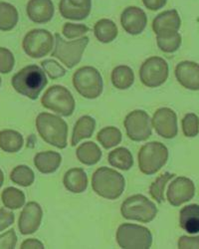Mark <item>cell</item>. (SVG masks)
I'll return each instance as SVG.
<instances>
[{
	"label": "cell",
	"mask_w": 199,
	"mask_h": 249,
	"mask_svg": "<svg viewBox=\"0 0 199 249\" xmlns=\"http://www.w3.org/2000/svg\"><path fill=\"white\" fill-rule=\"evenodd\" d=\"M45 72L37 65H29L12 78L11 84L16 92L31 100H36L47 85Z\"/></svg>",
	"instance_id": "cell-1"
},
{
	"label": "cell",
	"mask_w": 199,
	"mask_h": 249,
	"mask_svg": "<svg viewBox=\"0 0 199 249\" xmlns=\"http://www.w3.org/2000/svg\"><path fill=\"white\" fill-rule=\"evenodd\" d=\"M37 131L46 142L58 149L67 147L68 126L66 122L58 116L41 113L36 118Z\"/></svg>",
	"instance_id": "cell-2"
},
{
	"label": "cell",
	"mask_w": 199,
	"mask_h": 249,
	"mask_svg": "<svg viewBox=\"0 0 199 249\" xmlns=\"http://www.w3.org/2000/svg\"><path fill=\"white\" fill-rule=\"evenodd\" d=\"M123 28L131 35L141 34L148 24V18L145 11L141 8L131 6L126 8L121 16Z\"/></svg>",
	"instance_id": "cell-16"
},
{
	"label": "cell",
	"mask_w": 199,
	"mask_h": 249,
	"mask_svg": "<svg viewBox=\"0 0 199 249\" xmlns=\"http://www.w3.org/2000/svg\"><path fill=\"white\" fill-rule=\"evenodd\" d=\"M18 22V12L16 8L5 2H0V30L9 31Z\"/></svg>",
	"instance_id": "cell-30"
},
{
	"label": "cell",
	"mask_w": 199,
	"mask_h": 249,
	"mask_svg": "<svg viewBox=\"0 0 199 249\" xmlns=\"http://www.w3.org/2000/svg\"><path fill=\"white\" fill-rule=\"evenodd\" d=\"M21 249H42L44 248V245L41 241H39L35 238H31V239H27L25 240L22 244H21V247H20Z\"/></svg>",
	"instance_id": "cell-44"
},
{
	"label": "cell",
	"mask_w": 199,
	"mask_h": 249,
	"mask_svg": "<svg viewBox=\"0 0 199 249\" xmlns=\"http://www.w3.org/2000/svg\"><path fill=\"white\" fill-rule=\"evenodd\" d=\"M95 36L102 43H110L117 36V27L110 19H101L95 24Z\"/></svg>",
	"instance_id": "cell-26"
},
{
	"label": "cell",
	"mask_w": 199,
	"mask_h": 249,
	"mask_svg": "<svg viewBox=\"0 0 199 249\" xmlns=\"http://www.w3.org/2000/svg\"><path fill=\"white\" fill-rule=\"evenodd\" d=\"M0 85H1V78H0Z\"/></svg>",
	"instance_id": "cell-46"
},
{
	"label": "cell",
	"mask_w": 199,
	"mask_h": 249,
	"mask_svg": "<svg viewBox=\"0 0 199 249\" xmlns=\"http://www.w3.org/2000/svg\"><path fill=\"white\" fill-rule=\"evenodd\" d=\"M23 137L16 131L0 132V148L7 153H17L23 146Z\"/></svg>",
	"instance_id": "cell-29"
},
{
	"label": "cell",
	"mask_w": 199,
	"mask_h": 249,
	"mask_svg": "<svg viewBox=\"0 0 199 249\" xmlns=\"http://www.w3.org/2000/svg\"><path fill=\"white\" fill-rule=\"evenodd\" d=\"M155 132L165 139H172L177 135V118L169 108L158 109L152 118Z\"/></svg>",
	"instance_id": "cell-13"
},
{
	"label": "cell",
	"mask_w": 199,
	"mask_h": 249,
	"mask_svg": "<svg viewBox=\"0 0 199 249\" xmlns=\"http://www.w3.org/2000/svg\"><path fill=\"white\" fill-rule=\"evenodd\" d=\"M175 77L179 84L188 90H199V65L190 61H183L175 68Z\"/></svg>",
	"instance_id": "cell-17"
},
{
	"label": "cell",
	"mask_w": 199,
	"mask_h": 249,
	"mask_svg": "<svg viewBox=\"0 0 199 249\" xmlns=\"http://www.w3.org/2000/svg\"><path fill=\"white\" fill-rule=\"evenodd\" d=\"M178 248H199V236L197 237H188L182 236L178 240Z\"/></svg>",
	"instance_id": "cell-42"
},
{
	"label": "cell",
	"mask_w": 199,
	"mask_h": 249,
	"mask_svg": "<svg viewBox=\"0 0 199 249\" xmlns=\"http://www.w3.org/2000/svg\"><path fill=\"white\" fill-rule=\"evenodd\" d=\"M14 63L13 54L9 50L0 47V73H9L13 69Z\"/></svg>",
	"instance_id": "cell-38"
},
{
	"label": "cell",
	"mask_w": 199,
	"mask_h": 249,
	"mask_svg": "<svg viewBox=\"0 0 199 249\" xmlns=\"http://www.w3.org/2000/svg\"><path fill=\"white\" fill-rule=\"evenodd\" d=\"M181 227L188 233L199 232V205L190 204L184 206L179 214Z\"/></svg>",
	"instance_id": "cell-23"
},
{
	"label": "cell",
	"mask_w": 199,
	"mask_h": 249,
	"mask_svg": "<svg viewBox=\"0 0 199 249\" xmlns=\"http://www.w3.org/2000/svg\"><path fill=\"white\" fill-rule=\"evenodd\" d=\"M89 27L83 24H74V23H66L62 29V33L65 37L69 39H74L81 35L89 32Z\"/></svg>",
	"instance_id": "cell-39"
},
{
	"label": "cell",
	"mask_w": 199,
	"mask_h": 249,
	"mask_svg": "<svg viewBox=\"0 0 199 249\" xmlns=\"http://www.w3.org/2000/svg\"><path fill=\"white\" fill-rule=\"evenodd\" d=\"M14 222V214L4 209L0 210V231L10 226Z\"/></svg>",
	"instance_id": "cell-41"
},
{
	"label": "cell",
	"mask_w": 199,
	"mask_h": 249,
	"mask_svg": "<svg viewBox=\"0 0 199 249\" xmlns=\"http://www.w3.org/2000/svg\"><path fill=\"white\" fill-rule=\"evenodd\" d=\"M73 85L84 98L96 99L103 92V78L96 68L86 66L75 72Z\"/></svg>",
	"instance_id": "cell-6"
},
{
	"label": "cell",
	"mask_w": 199,
	"mask_h": 249,
	"mask_svg": "<svg viewBox=\"0 0 199 249\" xmlns=\"http://www.w3.org/2000/svg\"><path fill=\"white\" fill-rule=\"evenodd\" d=\"M3 180H4L3 173H2V171H1V170H0V188H1V185L3 184Z\"/></svg>",
	"instance_id": "cell-45"
},
{
	"label": "cell",
	"mask_w": 199,
	"mask_h": 249,
	"mask_svg": "<svg viewBox=\"0 0 199 249\" xmlns=\"http://www.w3.org/2000/svg\"><path fill=\"white\" fill-rule=\"evenodd\" d=\"M168 151L164 143L149 142L138 153V167L145 175H153L166 163Z\"/></svg>",
	"instance_id": "cell-5"
},
{
	"label": "cell",
	"mask_w": 199,
	"mask_h": 249,
	"mask_svg": "<svg viewBox=\"0 0 199 249\" xmlns=\"http://www.w3.org/2000/svg\"><path fill=\"white\" fill-rule=\"evenodd\" d=\"M56 46L52 56L57 58L68 68H74L82 59V55L89 43V38L83 37L79 40L67 42L60 34H55Z\"/></svg>",
	"instance_id": "cell-8"
},
{
	"label": "cell",
	"mask_w": 199,
	"mask_h": 249,
	"mask_svg": "<svg viewBox=\"0 0 199 249\" xmlns=\"http://www.w3.org/2000/svg\"><path fill=\"white\" fill-rule=\"evenodd\" d=\"M92 0H61L59 10L66 19L83 20L91 12Z\"/></svg>",
	"instance_id": "cell-18"
},
{
	"label": "cell",
	"mask_w": 199,
	"mask_h": 249,
	"mask_svg": "<svg viewBox=\"0 0 199 249\" xmlns=\"http://www.w3.org/2000/svg\"><path fill=\"white\" fill-rule=\"evenodd\" d=\"M10 178L14 183L26 188L34 182L35 176L33 171L27 165H18L12 171Z\"/></svg>",
	"instance_id": "cell-34"
},
{
	"label": "cell",
	"mask_w": 199,
	"mask_h": 249,
	"mask_svg": "<svg viewBox=\"0 0 199 249\" xmlns=\"http://www.w3.org/2000/svg\"><path fill=\"white\" fill-rule=\"evenodd\" d=\"M41 65L44 71L49 75L51 79L61 78L66 74V70L54 60H51V59L45 60L42 62Z\"/></svg>",
	"instance_id": "cell-37"
},
{
	"label": "cell",
	"mask_w": 199,
	"mask_h": 249,
	"mask_svg": "<svg viewBox=\"0 0 199 249\" xmlns=\"http://www.w3.org/2000/svg\"><path fill=\"white\" fill-rule=\"evenodd\" d=\"M3 204L10 210H18L25 202L24 194L14 188H8L2 193Z\"/></svg>",
	"instance_id": "cell-33"
},
{
	"label": "cell",
	"mask_w": 199,
	"mask_h": 249,
	"mask_svg": "<svg viewBox=\"0 0 199 249\" xmlns=\"http://www.w3.org/2000/svg\"><path fill=\"white\" fill-rule=\"evenodd\" d=\"M43 217L41 206L37 202H29L24 207L19 217L18 227L22 234H32L39 228Z\"/></svg>",
	"instance_id": "cell-15"
},
{
	"label": "cell",
	"mask_w": 199,
	"mask_h": 249,
	"mask_svg": "<svg viewBox=\"0 0 199 249\" xmlns=\"http://www.w3.org/2000/svg\"><path fill=\"white\" fill-rule=\"evenodd\" d=\"M41 104L44 108L64 117L71 116L75 110V100L71 92L59 85L52 86L45 92Z\"/></svg>",
	"instance_id": "cell-9"
},
{
	"label": "cell",
	"mask_w": 199,
	"mask_h": 249,
	"mask_svg": "<svg viewBox=\"0 0 199 249\" xmlns=\"http://www.w3.org/2000/svg\"><path fill=\"white\" fill-rule=\"evenodd\" d=\"M96 128V121L90 116H83L75 124L73 130L71 144L73 147L77 146L82 140L91 138Z\"/></svg>",
	"instance_id": "cell-24"
},
{
	"label": "cell",
	"mask_w": 199,
	"mask_h": 249,
	"mask_svg": "<svg viewBox=\"0 0 199 249\" xmlns=\"http://www.w3.org/2000/svg\"><path fill=\"white\" fill-rule=\"evenodd\" d=\"M97 139L105 149L109 150L122 142V133L115 127H107L98 133Z\"/></svg>",
	"instance_id": "cell-31"
},
{
	"label": "cell",
	"mask_w": 199,
	"mask_h": 249,
	"mask_svg": "<svg viewBox=\"0 0 199 249\" xmlns=\"http://www.w3.org/2000/svg\"><path fill=\"white\" fill-rule=\"evenodd\" d=\"M108 160L112 167L122 171H129L133 164V155L126 148H117L111 152Z\"/></svg>",
	"instance_id": "cell-28"
},
{
	"label": "cell",
	"mask_w": 199,
	"mask_h": 249,
	"mask_svg": "<svg viewBox=\"0 0 199 249\" xmlns=\"http://www.w3.org/2000/svg\"><path fill=\"white\" fill-rule=\"evenodd\" d=\"M168 77V65L161 57L147 59L139 69V78L143 84L149 88L163 85Z\"/></svg>",
	"instance_id": "cell-10"
},
{
	"label": "cell",
	"mask_w": 199,
	"mask_h": 249,
	"mask_svg": "<svg viewBox=\"0 0 199 249\" xmlns=\"http://www.w3.org/2000/svg\"><path fill=\"white\" fill-rule=\"evenodd\" d=\"M134 82V75L133 70L125 65L116 67L112 72L113 85L119 90L129 89Z\"/></svg>",
	"instance_id": "cell-27"
},
{
	"label": "cell",
	"mask_w": 199,
	"mask_h": 249,
	"mask_svg": "<svg viewBox=\"0 0 199 249\" xmlns=\"http://www.w3.org/2000/svg\"><path fill=\"white\" fill-rule=\"evenodd\" d=\"M181 17L176 10H167L158 14L152 22V29L156 35H166L177 32L181 27Z\"/></svg>",
	"instance_id": "cell-19"
},
{
	"label": "cell",
	"mask_w": 199,
	"mask_h": 249,
	"mask_svg": "<svg viewBox=\"0 0 199 249\" xmlns=\"http://www.w3.org/2000/svg\"><path fill=\"white\" fill-rule=\"evenodd\" d=\"M53 35L45 29H34L26 34L23 39L25 53L35 59L42 58L49 54L53 48Z\"/></svg>",
	"instance_id": "cell-11"
},
{
	"label": "cell",
	"mask_w": 199,
	"mask_h": 249,
	"mask_svg": "<svg viewBox=\"0 0 199 249\" xmlns=\"http://www.w3.org/2000/svg\"><path fill=\"white\" fill-rule=\"evenodd\" d=\"M174 174L170 173H165L161 177H158L150 185L149 188V194L153 199H155L157 202L162 203L165 200L164 193L166 183L174 177Z\"/></svg>",
	"instance_id": "cell-35"
},
{
	"label": "cell",
	"mask_w": 199,
	"mask_h": 249,
	"mask_svg": "<svg viewBox=\"0 0 199 249\" xmlns=\"http://www.w3.org/2000/svg\"><path fill=\"white\" fill-rule=\"evenodd\" d=\"M65 188L73 194L84 193L88 186V178L83 169H71L69 170L63 179Z\"/></svg>",
	"instance_id": "cell-22"
},
{
	"label": "cell",
	"mask_w": 199,
	"mask_h": 249,
	"mask_svg": "<svg viewBox=\"0 0 199 249\" xmlns=\"http://www.w3.org/2000/svg\"><path fill=\"white\" fill-rule=\"evenodd\" d=\"M17 242V236L13 230L0 235V248H14Z\"/></svg>",
	"instance_id": "cell-40"
},
{
	"label": "cell",
	"mask_w": 199,
	"mask_h": 249,
	"mask_svg": "<svg viewBox=\"0 0 199 249\" xmlns=\"http://www.w3.org/2000/svg\"><path fill=\"white\" fill-rule=\"evenodd\" d=\"M125 178L115 170L103 167L98 169L92 178L94 192L104 198L116 199L125 191Z\"/></svg>",
	"instance_id": "cell-3"
},
{
	"label": "cell",
	"mask_w": 199,
	"mask_h": 249,
	"mask_svg": "<svg viewBox=\"0 0 199 249\" xmlns=\"http://www.w3.org/2000/svg\"><path fill=\"white\" fill-rule=\"evenodd\" d=\"M156 42L158 48L166 53H173L182 45V36L174 32L166 35H156Z\"/></svg>",
	"instance_id": "cell-32"
},
{
	"label": "cell",
	"mask_w": 199,
	"mask_h": 249,
	"mask_svg": "<svg viewBox=\"0 0 199 249\" xmlns=\"http://www.w3.org/2000/svg\"><path fill=\"white\" fill-rule=\"evenodd\" d=\"M123 216L129 220H136L144 223L150 222L157 214L155 204L142 195L128 197L122 204Z\"/></svg>",
	"instance_id": "cell-7"
},
{
	"label": "cell",
	"mask_w": 199,
	"mask_h": 249,
	"mask_svg": "<svg viewBox=\"0 0 199 249\" xmlns=\"http://www.w3.org/2000/svg\"><path fill=\"white\" fill-rule=\"evenodd\" d=\"M166 1L167 0H143L146 7L152 11L163 8L166 4Z\"/></svg>",
	"instance_id": "cell-43"
},
{
	"label": "cell",
	"mask_w": 199,
	"mask_h": 249,
	"mask_svg": "<svg viewBox=\"0 0 199 249\" xmlns=\"http://www.w3.org/2000/svg\"><path fill=\"white\" fill-rule=\"evenodd\" d=\"M182 131L185 137L193 138L199 133V120L195 114H187L182 120Z\"/></svg>",
	"instance_id": "cell-36"
},
{
	"label": "cell",
	"mask_w": 199,
	"mask_h": 249,
	"mask_svg": "<svg viewBox=\"0 0 199 249\" xmlns=\"http://www.w3.org/2000/svg\"><path fill=\"white\" fill-rule=\"evenodd\" d=\"M27 15L35 23L49 22L54 15V5L51 0H29Z\"/></svg>",
	"instance_id": "cell-20"
},
{
	"label": "cell",
	"mask_w": 199,
	"mask_h": 249,
	"mask_svg": "<svg viewBox=\"0 0 199 249\" xmlns=\"http://www.w3.org/2000/svg\"><path fill=\"white\" fill-rule=\"evenodd\" d=\"M62 161V157L56 152H41L35 156L34 164L42 174H52L58 170Z\"/></svg>",
	"instance_id": "cell-21"
},
{
	"label": "cell",
	"mask_w": 199,
	"mask_h": 249,
	"mask_svg": "<svg viewBox=\"0 0 199 249\" xmlns=\"http://www.w3.org/2000/svg\"><path fill=\"white\" fill-rule=\"evenodd\" d=\"M128 137L134 142L148 140L151 135V123L149 116L143 110L131 112L124 121Z\"/></svg>",
	"instance_id": "cell-12"
},
{
	"label": "cell",
	"mask_w": 199,
	"mask_h": 249,
	"mask_svg": "<svg viewBox=\"0 0 199 249\" xmlns=\"http://www.w3.org/2000/svg\"><path fill=\"white\" fill-rule=\"evenodd\" d=\"M195 193L193 182L183 177H179L173 180L167 190V200L173 206H179L184 202L189 201Z\"/></svg>",
	"instance_id": "cell-14"
},
{
	"label": "cell",
	"mask_w": 199,
	"mask_h": 249,
	"mask_svg": "<svg viewBox=\"0 0 199 249\" xmlns=\"http://www.w3.org/2000/svg\"><path fill=\"white\" fill-rule=\"evenodd\" d=\"M76 156L82 163L87 165H93L101 160L102 152L97 143L93 142H87L85 143H82L77 149Z\"/></svg>",
	"instance_id": "cell-25"
},
{
	"label": "cell",
	"mask_w": 199,
	"mask_h": 249,
	"mask_svg": "<svg viewBox=\"0 0 199 249\" xmlns=\"http://www.w3.org/2000/svg\"><path fill=\"white\" fill-rule=\"evenodd\" d=\"M116 242L125 249H148L152 243V235L147 227L124 223L116 231Z\"/></svg>",
	"instance_id": "cell-4"
}]
</instances>
